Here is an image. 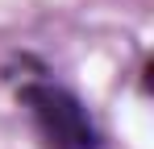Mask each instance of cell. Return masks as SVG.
I'll return each mask as SVG.
<instances>
[{
  "label": "cell",
  "mask_w": 154,
  "mask_h": 149,
  "mask_svg": "<svg viewBox=\"0 0 154 149\" xmlns=\"http://www.w3.org/2000/svg\"><path fill=\"white\" fill-rule=\"evenodd\" d=\"M21 104L29 108L33 128L42 133V141L50 149H96L100 145L88 108L71 91H63L54 83H25L21 87Z\"/></svg>",
  "instance_id": "obj_1"
}]
</instances>
